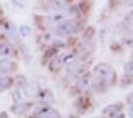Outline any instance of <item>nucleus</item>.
<instances>
[{
	"instance_id": "obj_1",
	"label": "nucleus",
	"mask_w": 133,
	"mask_h": 118,
	"mask_svg": "<svg viewBox=\"0 0 133 118\" xmlns=\"http://www.w3.org/2000/svg\"><path fill=\"white\" fill-rule=\"evenodd\" d=\"M94 87L99 91H103L115 82L116 73L112 66L107 63H99L94 67Z\"/></svg>"
},
{
	"instance_id": "obj_2",
	"label": "nucleus",
	"mask_w": 133,
	"mask_h": 118,
	"mask_svg": "<svg viewBox=\"0 0 133 118\" xmlns=\"http://www.w3.org/2000/svg\"><path fill=\"white\" fill-rule=\"evenodd\" d=\"M77 30V23L76 20L72 19H65L54 26V31L55 34L59 35V36H68V35L74 34L75 31Z\"/></svg>"
},
{
	"instance_id": "obj_3",
	"label": "nucleus",
	"mask_w": 133,
	"mask_h": 118,
	"mask_svg": "<svg viewBox=\"0 0 133 118\" xmlns=\"http://www.w3.org/2000/svg\"><path fill=\"white\" fill-rule=\"evenodd\" d=\"M87 66L88 65L84 61H82V60H74L71 63H69L66 66V70L70 73V75L76 76L82 74L84 72V69L87 68Z\"/></svg>"
},
{
	"instance_id": "obj_4",
	"label": "nucleus",
	"mask_w": 133,
	"mask_h": 118,
	"mask_svg": "<svg viewBox=\"0 0 133 118\" xmlns=\"http://www.w3.org/2000/svg\"><path fill=\"white\" fill-rule=\"evenodd\" d=\"M35 117L36 118H61V116L58 115V112L55 111V110L41 105L35 111Z\"/></svg>"
},
{
	"instance_id": "obj_5",
	"label": "nucleus",
	"mask_w": 133,
	"mask_h": 118,
	"mask_svg": "<svg viewBox=\"0 0 133 118\" xmlns=\"http://www.w3.org/2000/svg\"><path fill=\"white\" fill-rule=\"evenodd\" d=\"M42 43L45 45H62L64 44V39L63 36L57 34H45L42 37Z\"/></svg>"
},
{
	"instance_id": "obj_6",
	"label": "nucleus",
	"mask_w": 133,
	"mask_h": 118,
	"mask_svg": "<svg viewBox=\"0 0 133 118\" xmlns=\"http://www.w3.org/2000/svg\"><path fill=\"white\" fill-rule=\"evenodd\" d=\"M91 85V78L89 75H83L82 78H80V80L77 81V85H76V87H77L78 92L81 93H87L89 90H90Z\"/></svg>"
},
{
	"instance_id": "obj_7",
	"label": "nucleus",
	"mask_w": 133,
	"mask_h": 118,
	"mask_svg": "<svg viewBox=\"0 0 133 118\" xmlns=\"http://www.w3.org/2000/svg\"><path fill=\"white\" fill-rule=\"evenodd\" d=\"M37 99H38L39 104L43 105V106H48V104H52L54 103V96L52 93L48 90H43L38 93L37 96Z\"/></svg>"
},
{
	"instance_id": "obj_8",
	"label": "nucleus",
	"mask_w": 133,
	"mask_h": 118,
	"mask_svg": "<svg viewBox=\"0 0 133 118\" xmlns=\"http://www.w3.org/2000/svg\"><path fill=\"white\" fill-rule=\"evenodd\" d=\"M0 55L4 57H8V56H13L14 55V48L11 43L4 39L0 42Z\"/></svg>"
},
{
	"instance_id": "obj_9",
	"label": "nucleus",
	"mask_w": 133,
	"mask_h": 118,
	"mask_svg": "<svg viewBox=\"0 0 133 118\" xmlns=\"http://www.w3.org/2000/svg\"><path fill=\"white\" fill-rule=\"evenodd\" d=\"M39 92H41V90H39L38 84H36V82H28V84L25 85L24 93L26 97H30V98L37 97Z\"/></svg>"
},
{
	"instance_id": "obj_10",
	"label": "nucleus",
	"mask_w": 133,
	"mask_h": 118,
	"mask_svg": "<svg viewBox=\"0 0 133 118\" xmlns=\"http://www.w3.org/2000/svg\"><path fill=\"white\" fill-rule=\"evenodd\" d=\"M16 69V65L14 62L10 61V60H0V74H8L13 72Z\"/></svg>"
},
{
	"instance_id": "obj_11",
	"label": "nucleus",
	"mask_w": 133,
	"mask_h": 118,
	"mask_svg": "<svg viewBox=\"0 0 133 118\" xmlns=\"http://www.w3.org/2000/svg\"><path fill=\"white\" fill-rule=\"evenodd\" d=\"M65 19H68V18L65 17V14L61 13V12L55 13V14H51V16H46V18H45L46 23H49V24H52L54 26H56L57 24H59L61 22H63V20H65Z\"/></svg>"
},
{
	"instance_id": "obj_12",
	"label": "nucleus",
	"mask_w": 133,
	"mask_h": 118,
	"mask_svg": "<svg viewBox=\"0 0 133 118\" xmlns=\"http://www.w3.org/2000/svg\"><path fill=\"white\" fill-rule=\"evenodd\" d=\"M121 104H112V105H108L107 107L103 109V115L106 116H109V117H115L120 113L121 111Z\"/></svg>"
},
{
	"instance_id": "obj_13",
	"label": "nucleus",
	"mask_w": 133,
	"mask_h": 118,
	"mask_svg": "<svg viewBox=\"0 0 133 118\" xmlns=\"http://www.w3.org/2000/svg\"><path fill=\"white\" fill-rule=\"evenodd\" d=\"M49 9L54 11H62L68 6V0H50Z\"/></svg>"
},
{
	"instance_id": "obj_14",
	"label": "nucleus",
	"mask_w": 133,
	"mask_h": 118,
	"mask_svg": "<svg viewBox=\"0 0 133 118\" xmlns=\"http://www.w3.org/2000/svg\"><path fill=\"white\" fill-rule=\"evenodd\" d=\"M63 66H64V63H63L62 57L61 56H56L55 59L51 60L49 67H50V70H52V72H58Z\"/></svg>"
},
{
	"instance_id": "obj_15",
	"label": "nucleus",
	"mask_w": 133,
	"mask_h": 118,
	"mask_svg": "<svg viewBox=\"0 0 133 118\" xmlns=\"http://www.w3.org/2000/svg\"><path fill=\"white\" fill-rule=\"evenodd\" d=\"M12 86V79L8 76H1L0 78V93L7 91Z\"/></svg>"
},
{
	"instance_id": "obj_16",
	"label": "nucleus",
	"mask_w": 133,
	"mask_h": 118,
	"mask_svg": "<svg viewBox=\"0 0 133 118\" xmlns=\"http://www.w3.org/2000/svg\"><path fill=\"white\" fill-rule=\"evenodd\" d=\"M125 24H126V26H127L130 30L133 31V12L131 14H128V17L125 20Z\"/></svg>"
},
{
	"instance_id": "obj_17",
	"label": "nucleus",
	"mask_w": 133,
	"mask_h": 118,
	"mask_svg": "<svg viewBox=\"0 0 133 118\" xmlns=\"http://www.w3.org/2000/svg\"><path fill=\"white\" fill-rule=\"evenodd\" d=\"M19 32H20V35H22V36L26 37V36H29V35H30L31 30H30V28H29V26L22 25V26L19 28Z\"/></svg>"
},
{
	"instance_id": "obj_18",
	"label": "nucleus",
	"mask_w": 133,
	"mask_h": 118,
	"mask_svg": "<svg viewBox=\"0 0 133 118\" xmlns=\"http://www.w3.org/2000/svg\"><path fill=\"white\" fill-rule=\"evenodd\" d=\"M127 103L130 104V106H133V93L127 97Z\"/></svg>"
},
{
	"instance_id": "obj_19",
	"label": "nucleus",
	"mask_w": 133,
	"mask_h": 118,
	"mask_svg": "<svg viewBox=\"0 0 133 118\" xmlns=\"http://www.w3.org/2000/svg\"><path fill=\"white\" fill-rule=\"evenodd\" d=\"M128 116H130V118H133V106H130V109H128Z\"/></svg>"
},
{
	"instance_id": "obj_20",
	"label": "nucleus",
	"mask_w": 133,
	"mask_h": 118,
	"mask_svg": "<svg viewBox=\"0 0 133 118\" xmlns=\"http://www.w3.org/2000/svg\"><path fill=\"white\" fill-rule=\"evenodd\" d=\"M0 118H7V116H6L5 113H1V115H0Z\"/></svg>"
},
{
	"instance_id": "obj_21",
	"label": "nucleus",
	"mask_w": 133,
	"mask_h": 118,
	"mask_svg": "<svg viewBox=\"0 0 133 118\" xmlns=\"http://www.w3.org/2000/svg\"><path fill=\"white\" fill-rule=\"evenodd\" d=\"M93 118H97V117H93Z\"/></svg>"
},
{
	"instance_id": "obj_22",
	"label": "nucleus",
	"mask_w": 133,
	"mask_h": 118,
	"mask_svg": "<svg viewBox=\"0 0 133 118\" xmlns=\"http://www.w3.org/2000/svg\"><path fill=\"white\" fill-rule=\"evenodd\" d=\"M49 1H50V0H49Z\"/></svg>"
}]
</instances>
